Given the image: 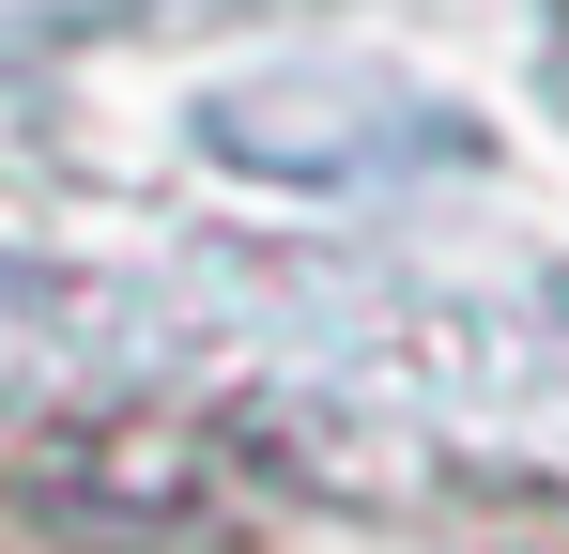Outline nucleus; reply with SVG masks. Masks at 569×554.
I'll list each match as a JSON object with an SVG mask.
<instances>
[]
</instances>
